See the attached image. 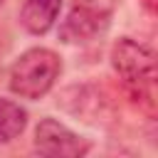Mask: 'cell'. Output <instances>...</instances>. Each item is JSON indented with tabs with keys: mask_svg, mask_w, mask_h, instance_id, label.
Returning a JSON list of instances; mask_svg holds the SVG:
<instances>
[{
	"mask_svg": "<svg viewBox=\"0 0 158 158\" xmlns=\"http://www.w3.org/2000/svg\"><path fill=\"white\" fill-rule=\"evenodd\" d=\"M111 67L121 81V89L131 104L153 114V79L156 57L153 49L138 40L118 37L111 47Z\"/></svg>",
	"mask_w": 158,
	"mask_h": 158,
	"instance_id": "6da1fadb",
	"label": "cell"
},
{
	"mask_svg": "<svg viewBox=\"0 0 158 158\" xmlns=\"http://www.w3.org/2000/svg\"><path fill=\"white\" fill-rule=\"evenodd\" d=\"M2 2H5V0H0V5H2Z\"/></svg>",
	"mask_w": 158,
	"mask_h": 158,
	"instance_id": "30bf717a",
	"label": "cell"
},
{
	"mask_svg": "<svg viewBox=\"0 0 158 158\" xmlns=\"http://www.w3.org/2000/svg\"><path fill=\"white\" fill-rule=\"evenodd\" d=\"M0 72H2V62H0Z\"/></svg>",
	"mask_w": 158,
	"mask_h": 158,
	"instance_id": "9c48e42d",
	"label": "cell"
},
{
	"mask_svg": "<svg viewBox=\"0 0 158 158\" xmlns=\"http://www.w3.org/2000/svg\"><path fill=\"white\" fill-rule=\"evenodd\" d=\"M35 151L52 158H81L91 151V141L74 133L62 121L44 116L35 128Z\"/></svg>",
	"mask_w": 158,
	"mask_h": 158,
	"instance_id": "3957f363",
	"label": "cell"
},
{
	"mask_svg": "<svg viewBox=\"0 0 158 158\" xmlns=\"http://www.w3.org/2000/svg\"><path fill=\"white\" fill-rule=\"evenodd\" d=\"M62 74V57L47 47H32L22 52L10 67V91L22 99H42Z\"/></svg>",
	"mask_w": 158,
	"mask_h": 158,
	"instance_id": "7a4b0ae2",
	"label": "cell"
},
{
	"mask_svg": "<svg viewBox=\"0 0 158 158\" xmlns=\"http://www.w3.org/2000/svg\"><path fill=\"white\" fill-rule=\"evenodd\" d=\"M109 20L111 15H101L74 5L67 12V17L59 22V40L64 44H86L109 30Z\"/></svg>",
	"mask_w": 158,
	"mask_h": 158,
	"instance_id": "277c9868",
	"label": "cell"
},
{
	"mask_svg": "<svg viewBox=\"0 0 158 158\" xmlns=\"http://www.w3.org/2000/svg\"><path fill=\"white\" fill-rule=\"evenodd\" d=\"M62 12V0H25L20 7V25L30 35H47Z\"/></svg>",
	"mask_w": 158,
	"mask_h": 158,
	"instance_id": "5b68a950",
	"label": "cell"
},
{
	"mask_svg": "<svg viewBox=\"0 0 158 158\" xmlns=\"http://www.w3.org/2000/svg\"><path fill=\"white\" fill-rule=\"evenodd\" d=\"M118 2L121 0H74V5L86 7V10H94V12H101V15H111L118 7Z\"/></svg>",
	"mask_w": 158,
	"mask_h": 158,
	"instance_id": "52a82bcc",
	"label": "cell"
},
{
	"mask_svg": "<svg viewBox=\"0 0 158 158\" xmlns=\"http://www.w3.org/2000/svg\"><path fill=\"white\" fill-rule=\"evenodd\" d=\"M27 126V111L12 99H0V146L15 141Z\"/></svg>",
	"mask_w": 158,
	"mask_h": 158,
	"instance_id": "8992f818",
	"label": "cell"
},
{
	"mask_svg": "<svg viewBox=\"0 0 158 158\" xmlns=\"http://www.w3.org/2000/svg\"><path fill=\"white\" fill-rule=\"evenodd\" d=\"M141 2H143V7H146L148 15H156V0H141Z\"/></svg>",
	"mask_w": 158,
	"mask_h": 158,
	"instance_id": "ba28073f",
	"label": "cell"
}]
</instances>
